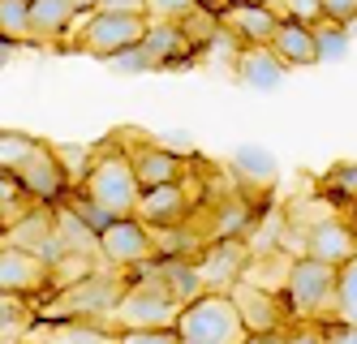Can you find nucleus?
<instances>
[{
	"label": "nucleus",
	"mask_w": 357,
	"mask_h": 344,
	"mask_svg": "<svg viewBox=\"0 0 357 344\" xmlns=\"http://www.w3.org/2000/svg\"><path fill=\"white\" fill-rule=\"evenodd\" d=\"M207 5H202V0H146V17L151 22H190L194 13H202Z\"/></svg>",
	"instance_id": "nucleus-28"
},
{
	"label": "nucleus",
	"mask_w": 357,
	"mask_h": 344,
	"mask_svg": "<svg viewBox=\"0 0 357 344\" xmlns=\"http://www.w3.org/2000/svg\"><path fill=\"white\" fill-rule=\"evenodd\" d=\"M56 232H61V241H65L69 258H91V254H99V237H95L78 216H73L69 207L56 211Z\"/></svg>",
	"instance_id": "nucleus-21"
},
{
	"label": "nucleus",
	"mask_w": 357,
	"mask_h": 344,
	"mask_svg": "<svg viewBox=\"0 0 357 344\" xmlns=\"http://www.w3.org/2000/svg\"><path fill=\"white\" fill-rule=\"evenodd\" d=\"M22 202H31L26 198V190H22V181L13 177V172H0V220L5 224H17L22 220Z\"/></svg>",
	"instance_id": "nucleus-30"
},
{
	"label": "nucleus",
	"mask_w": 357,
	"mask_h": 344,
	"mask_svg": "<svg viewBox=\"0 0 357 344\" xmlns=\"http://www.w3.org/2000/svg\"><path fill=\"white\" fill-rule=\"evenodd\" d=\"M95 13H121V17H146V0H99Z\"/></svg>",
	"instance_id": "nucleus-37"
},
{
	"label": "nucleus",
	"mask_w": 357,
	"mask_h": 344,
	"mask_svg": "<svg viewBox=\"0 0 357 344\" xmlns=\"http://www.w3.org/2000/svg\"><path fill=\"white\" fill-rule=\"evenodd\" d=\"M176 336L185 344H245L250 327H245L237 301L228 293H202L190 306H181Z\"/></svg>",
	"instance_id": "nucleus-2"
},
{
	"label": "nucleus",
	"mask_w": 357,
	"mask_h": 344,
	"mask_svg": "<svg viewBox=\"0 0 357 344\" xmlns=\"http://www.w3.org/2000/svg\"><path fill=\"white\" fill-rule=\"evenodd\" d=\"M0 35L13 43H35L31 0H0Z\"/></svg>",
	"instance_id": "nucleus-23"
},
{
	"label": "nucleus",
	"mask_w": 357,
	"mask_h": 344,
	"mask_svg": "<svg viewBox=\"0 0 357 344\" xmlns=\"http://www.w3.org/2000/svg\"><path fill=\"white\" fill-rule=\"evenodd\" d=\"M323 340L327 344H357V323H344V319H323Z\"/></svg>",
	"instance_id": "nucleus-34"
},
{
	"label": "nucleus",
	"mask_w": 357,
	"mask_h": 344,
	"mask_svg": "<svg viewBox=\"0 0 357 344\" xmlns=\"http://www.w3.org/2000/svg\"><path fill=\"white\" fill-rule=\"evenodd\" d=\"M228 297L237 301V310H241V319H245V327H250V336H259V331H280V301L267 293V288H259L254 280H237L233 288H228Z\"/></svg>",
	"instance_id": "nucleus-14"
},
{
	"label": "nucleus",
	"mask_w": 357,
	"mask_h": 344,
	"mask_svg": "<svg viewBox=\"0 0 357 344\" xmlns=\"http://www.w3.org/2000/svg\"><path fill=\"white\" fill-rule=\"evenodd\" d=\"M245 344H289V336L284 331H259V336H250Z\"/></svg>",
	"instance_id": "nucleus-39"
},
{
	"label": "nucleus",
	"mask_w": 357,
	"mask_h": 344,
	"mask_svg": "<svg viewBox=\"0 0 357 344\" xmlns=\"http://www.w3.org/2000/svg\"><path fill=\"white\" fill-rule=\"evenodd\" d=\"M314 43H319V65L344 61V57H349V26L319 22V26H314Z\"/></svg>",
	"instance_id": "nucleus-27"
},
{
	"label": "nucleus",
	"mask_w": 357,
	"mask_h": 344,
	"mask_svg": "<svg viewBox=\"0 0 357 344\" xmlns=\"http://www.w3.org/2000/svg\"><path fill=\"white\" fill-rule=\"evenodd\" d=\"M155 237H151V228L138 220V216H125V220H116L104 237H99V258L108 262V267H116V271H134V267H142V262H151L155 258Z\"/></svg>",
	"instance_id": "nucleus-6"
},
{
	"label": "nucleus",
	"mask_w": 357,
	"mask_h": 344,
	"mask_svg": "<svg viewBox=\"0 0 357 344\" xmlns=\"http://www.w3.org/2000/svg\"><path fill=\"white\" fill-rule=\"evenodd\" d=\"M202 5H207V9H211V13L220 17L224 9H233V5H237V0H202Z\"/></svg>",
	"instance_id": "nucleus-42"
},
{
	"label": "nucleus",
	"mask_w": 357,
	"mask_h": 344,
	"mask_svg": "<svg viewBox=\"0 0 357 344\" xmlns=\"http://www.w3.org/2000/svg\"><path fill=\"white\" fill-rule=\"evenodd\" d=\"M280 65L284 69H305V65H319V43H314V26H301V22H289V17H280L275 26V35L267 43Z\"/></svg>",
	"instance_id": "nucleus-15"
},
{
	"label": "nucleus",
	"mask_w": 357,
	"mask_h": 344,
	"mask_svg": "<svg viewBox=\"0 0 357 344\" xmlns=\"http://www.w3.org/2000/svg\"><path fill=\"white\" fill-rule=\"evenodd\" d=\"M73 9H78V17H86V13H95L99 9V0H69Z\"/></svg>",
	"instance_id": "nucleus-41"
},
{
	"label": "nucleus",
	"mask_w": 357,
	"mask_h": 344,
	"mask_svg": "<svg viewBox=\"0 0 357 344\" xmlns=\"http://www.w3.org/2000/svg\"><path fill=\"white\" fill-rule=\"evenodd\" d=\"M22 323H26V297L0 293V331H5V327H22Z\"/></svg>",
	"instance_id": "nucleus-33"
},
{
	"label": "nucleus",
	"mask_w": 357,
	"mask_h": 344,
	"mask_svg": "<svg viewBox=\"0 0 357 344\" xmlns=\"http://www.w3.org/2000/svg\"><path fill=\"white\" fill-rule=\"evenodd\" d=\"M116 344H181L176 331H121Z\"/></svg>",
	"instance_id": "nucleus-35"
},
{
	"label": "nucleus",
	"mask_w": 357,
	"mask_h": 344,
	"mask_svg": "<svg viewBox=\"0 0 357 344\" xmlns=\"http://www.w3.org/2000/svg\"><path fill=\"white\" fill-rule=\"evenodd\" d=\"M280 17L301 22V26H319V22H327V9H323V0H280Z\"/></svg>",
	"instance_id": "nucleus-32"
},
{
	"label": "nucleus",
	"mask_w": 357,
	"mask_h": 344,
	"mask_svg": "<svg viewBox=\"0 0 357 344\" xmlns=\"http://www.w3.org/2000/svg\"><path fill=\"white\" fill-rule=\"evenodd\" d=\"M151 31V17H121V13H86L78 26V52L112 61L116 52L138 47Z\"/></svg>",
	"instance_id": "nucleus-5"
},
{
	"label": "nucleus",
	"mask_w": 357,
	"mask_h": 344,
	"mask_svg": "<svg viewBox=\"0 0 357 344\" xmlns=\"http://www.w3.org/2000/svg\"><path fill=\"white\" fill-rule=\"evenodd\" d=\"M323 190L331 202H357V160H344V164H331L327 177H323Z\"/></svg>",
	"instance_id": "nucleus-25"
},
{
	"label": "nucleus",
	"mask_w": 357,
	"mask_h": 344,
	"mask_svg": "<svg viewBox=\"0 0 357 344\" xmlns=\"http://www.w3.org/2000/svg\"><path fill=\"white\" fill-rule=\"evenodd\" d=\"M336 319L357 323V258L340 267V288H336Z\"/></svg>",
	"instance_id": "nucleus-29"
},
{
	"label": "nucleus",
	"mask_w": 357,
	"mask_h": 344,
	"mask_svg": "<svg viewBox=\"0 0 357 344\" xmlns=\"http://www.w3.org/2000/svg\"><path fill=\"white\" fill-rule=\"evenodd\" d=\"M13 52H17V43H13V39H5V35H0V69H9V61H13Z\"/></svg>",
	"instance_id": "nucleus-40"
},
{
	"label": "nucleus",
	"mask_w": 357,
	"mask_h": 344,
	"mask_svg": "<svg viewBox=\"0 0 357 344\" xmlns=\"http://www.w3.org/2000/svg\"><path fill=\"white\" fill-rule=\"evenodd\" d=\"M39 151V138L22 134V129H0V172H22V164Z\"/></svg>",
	"instance_id": "nucleus-22"
},
{
	"label": "nucleus",
	"mask_w": 357,
	"mask_h": 344,
	"mask_svg": "<svg viewBox=\"0 0 357 344\" xmlns=\"http://www.w3.org/2000/svg\"><path fill=\"white\" fill-rule=\"evenodd\" d=\"M233 172L250 185H275L280 177V164H275V155L263 151V147H237L233 151Z\"/></svg>",
	"instance_id": "nucleus-20"
},
{
	"label": "nucleus",
	"mask_w": 357,
	"mask_h": 344,
	"mask_svg": "<svg viewBox=\"0 0 357 344\" xmlns=\"http://www.w3.org/2000/svg\"><path fill=\"white\" fill-rule=\"evenodd\" d=\"M121 297H125V280L104 276V271H91L82 280H73L69 293H65L69 314H112L121 306Z\"/></svg>",
	"instance_id": "nucleus-13"
},
{
	"label": "nucleus",
	"mask_w": 357,
	"mask_h": 344,
	"mask_svg": "<svg viewBox=\"0 0 357 344\" xmlns=\"http://www.w3.org/2000/svg\"><path fill=\"white\" fill-rule=\"evenodd\" d=\"M130 160H134V172H138V181H142V190H155V185H176V181L185 177V155H176V151H168V147H160V142L134 151Z\"/></svg>",
	"instance_id": "nucleus-16"
},
{
	"label": "nucleus",
	"mask_w": 357,
	"mask_h": 344,
	"mask_svg": "<svg viewBox=\"0 0 357 344\" xmlns=\"http://www.w3.org/2000/svg\"><path fill=\"white\" fill-rule=\"evenodd\" d=\"M284 65H280V57L271 47H241L237 57V77L250 87V91H275L280 82H284Z\"/></svg>",
	"instance_id": "nucleus-18"
},
{
	"label": "nucleus",
	"mask_w": 357,
	"mask_h": 344,
	"mask_svg": "<svg viewBox=\"0 0 357 344\" xmlns=\"http://www.w3.org/2000/svg\"><path fill=\"white\" fill-rule=\"evenodd\" d=\"M254 224V207L250 202H224L220 211H215V228H211V237L215 241H241V232Z\"/></svg>",
	"instance_id": "nucleus-24"
},
{
	"label": "nucleus",
	"mask_w": 357,
	"mask_h": 344,
	"mask_svg": "<svg viewBox=\"0 0 357 344\" xmlns=\"http://www.w3.org/2000/svg\"><path fill=\"white\" fill-rule=\"evenodd\" d=\"M245 262H250L245 241H211L194 258V267H198V280H202L207 293H224V284L233 288L245 276Z\"/></svg>",
	"instance_id": "nucleus-10"
},
{
	"label": "nucleus",
	"mask_w": 357,
	"mask_h": 344,
	"mask_svg": "<svg viewBox=\"0 0 357 344\" xmlns=\"http://www.w3.org/2000/svg\"><path fill=\"white\" fill-rule=\"evenodd\" d=\"M134 216H138L151 232L185 228V220H190V194H185V185L176 181V185H155V190H142Z\"/></svg>",
	"instance_id": "nucleus-11"
},
{
	"label": "nucleus",
	"mask_w": 357,
	"mask_h": 344,
	"mask_svg": "<svg viewBox=\"0 0 357 344\" xmlns=\"http://www.w3.org/2000/svg\"><path fill=\"white\" fill-rule=\"evenodd\" d=\"M47 284H52V267H47L39 254L22 250V246H0V293L35 297Z\"/></svg>",
	"instance_id": "nucleus-8"
},
{
	"label": "nucleus",
	"mask_w": 357,
	"mask_h": 344,
	"mask_svg": "<svg viewBox=\"0 0 357 344\" xmlns=\"http://www.w3.org/2000/svg\"><path fill=\"white\" fill-rule=\"evenodd\" d=\"M220 26L233 35L241 47H267L275 26H280V9H267V5H250V0H237L233 9L220 13Z\"/></svg>",
	"instance_id": "nucleus-12"
},
{
	"label": "nucleus",
	"mask_w": 357,
	"mask_h": 344,
	"mask_svg": "<svg viewBox=\"0 0 357 344\" xmlns=\"http://www.w3.org/2000/svg\"><path fill=\"white\" fill-rule=\"evenodd\" d=\"M323 9H327V22H336V26L357 22V0H323Z\"/></svg>",
	"instance_id": "nucleus-36"
},
{
	"label": "nucleus",
	"mask_w": 357,
	"mask_h": 344,
	"mask_svg": "<svg viewBox=\"0 0 357 344\" xmlns=\"http://www.w3.org/2000/svg\"><path fill=\"white\" fill-rule=\"evenodd\" d=\"M250 5H267V9H280V0H250Z\"/></svg>",
	"instance_id": "nucleus-43"
},
{
	"label": "nucleus",
	"mask_w": 357,
	"mask_h": 344,
	"mask_svg": "<svg viewBox=\"0 0 357 344\" xmlns=\"http://www.w3.org/2000/svg\"><path fill=\"white\" fill-rule=\"evenodd\" d=\"M17 181H22V190H26V198L39 202V207L69 198V172L61 168V155H56L52 142H39V151L22 164Z\"/></svg>",
	"instance_id": "nucleus-7"
},
{
	"label": "nucleus",
	"mask_w": 357,
	"mask_h": 344,
	"mask_svg": "<svg viewBox=\"0 0 357 344\" xmlns=\"http://www.w3.org/2000/svg\"><path fill=\"white\" fill-rule=\"evenodd\" d=\"M353 220H357V202H353Z\"/></svg>",
	"instance_id": "nucleus-44"
},
{
	"label": "nucleus",
	"mask_w": 357,
	"mask_h": 344,
	"mask_svg": "<svg viewBox=\"0 0 357 344\" xmlns=\"http://www.w3.org/2000/svg\"><path fill=\"white\" fill-rule=\"evenodd\" d=\"M65 207H69L73 216H78V220H82V224L95 232V237H104V232L116 224V216H112V211H108V207H99L95 198H86L82 190H78V194H69V198H65Z\"/></svg>",
	"instance_id": "nucleus-26"
},
{
	"label": "nucleus",
	"mask_w": 357,
	"mask_h": 344,
	"mask_svg": "<svg viewBox=\"0 0 357 344\" xmlns=\"http://www.w3.org/2000/svg\"><path fill=\"white\" fill-rule=\"evenodd\" d=\"M301 250H305V258H319V262H327V267L340 271V267H349V262L357 258V232L340 216H327V220L310 224V232L301 237Z\"/></svg>",
	"instance_id": "nucleus-9"
},
{
	"label": "nucleus",
	"mask_w": 357,
	"mask_h": 344,
	"mask_svg": "<svg viewBox=\"0 0 357 344\" xmlns=\"http://www.w3.org/2000/svg\"><path fill=\"white\" fill-rule=\"evenodd\" d=\"M31 26H35V43H56L78 26V9L69 0H31Z\"/></svg>",
	"instance_id": "nucleus-19"
},
{
	"label": "nucleus",
	"mask_w": 357,
	"mask_h": 344,
	"mask_svg": "<svg viewBox=\"0 0 357 344\" xmlns=\"http://www.w3.org/2000/svg\"><path fill=\"white\" fill-rule=\"evenodd\" d=\"M82 194L95 198L99 207H108L116 220L134 216V211H138V198H142V181H138V172H134L130 151H116V147L95 151Z\"/></svg>",
	"instance_id": "nucleus-3"
},
{
	"label": "nucleus",
	"mask_w": 357,
	"mask_h": 344,
	"mask_svg": "<svg viewBox=\"0 0 357 344\" xmlns=\"http://www.w3.org/2000/svg\"><path fill=\"white\" fill-rule=\"evenodd\" d=\"M336 288L340 271L327 267L319 258H293L284 271V306L293 310V319H336Z\"/></svg>",
	"instance_id": "nucleus-4"
},
{
	"label": "nucleus",
	"mask_w": 357,
	"mask_h": 344,
	"mask_svg": "<svg viewBox=\"0 0 357 344\" xmlns=\"http://www.w3.org/2000/svg\"><path fill=\"white\" fill-rule=\"evenodd\" d=\"M289 344H327L319 323H301L297 331H289Z\"/></svg>",
	"instance_id": "nucleus-38"
},
{
	"label": "nucleus",
	"mask_w": 357,
	"mask_h": 344,
	"mask_svg": "<svg viewBox=\"0 0 357 344\" xmlns=\"http://www.w3.org/2000/svg\"><path fill=\"white\" fill-rule=\"evenodd\" d=\"M181 344H185V340H181Z\"/></svg>",
	"instance_id": "nucleus-45"
},
{
	"label": "nucleus",
	"mask_w": 357,
	"mask_h": 344,
	"mask_svg": "<svg viewBox=\"0 0 357 344\" xmlns=\"http://www.w3.org/2000/svg\"><path fill=\"white\" fill-rule=\"evenodd\" d=\"M142 271L151 280H130L121 306L112 310L121 331H176V319H181V301H176L168 288L155 276V258L142 262Z\"/></svg>",
	"instance_id": "nucleus-1"
},
{
	"label": "nucleus",
	"mask_w": 357,
	"mask_h": 344,
	"mask_svg": "<svg viewBox=\"0 0 357 344\" xmlns=\"http://www.w3.org/2000/svg\"><path fill=\"white\" fill-rule=\"evenodd\" d=\"M142 47H146V57L155 61V69L181 65L190 52H198V47H194V39L185 35V26H176V22H151V31H146Z\"/></svg>",
	"instance_id": "nucleus-17"
},
{
	"label": "nucleus",
	"mask_w": 357,
	"mask_h": 344,
	"mask_svg": "<svg viewBox=\"0 0 357 344\" xmlns=\"http://www.w3.org/2000/svg\"><path fill=\"white\" fill-rule=\"evenodd\" d=\"M108 69H112V73H125V77H138V73H151V69H155V61H151V57H146V47L138 43V47L116 52V57L108 61Z\"/></svg>",
	"instance_id": "nucleus-31"
}]
</instances>
